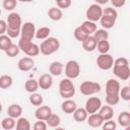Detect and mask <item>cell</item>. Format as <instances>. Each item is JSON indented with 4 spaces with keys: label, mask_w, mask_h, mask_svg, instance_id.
<instances>
[{
    "label": "cell",
    "mask_w": 130,
    "mask_h": 130,
    "mask_svg": "<svg viewBox=\"0 0 130 130\" xmlns=\"http://www.w3.org/2000/svg\"><path fill=\"white\" fill-rule=\"evenodd\" d=\"M120 82L117 79L110 78L106 83V103L110 106H116L120 102Z\"/></svg>",
    "instance_id": "1"
},
{
    "label": "cell",
    "mask_w": 130,
    "mask_h": 130,
    "mask_svg": "<svg viewBox=\"0 0 130 130\" xmlns=\"http://www.w3.org/2000/svg\"><path fill=\"white\" fill-rule=\"evenodd\" d=\"M7 31L6 34L11 38H17L20 36V30L22 26L21 16L17 12H11L7 16Z\"/></svg>",
    "instance_id": "2"
},
{
    "label": "cell",
    "mask_w": 130,
    "mask_h": 130,
    "mask_svg": "<svg viewBox=\"0 0 130 130\" xmlns=\"http://www.w3.org/2000/svg\"><path fill=\"white\" fill-rule=\"evenodd\" d=\"M114 74L121 80H128L130 78V66L126 58L120 57L114 61L113 65Z\"/></svg>",
    "instance_id": "3"
},
{
    "label": "cell",
    "mask_w": 130,
    "mask_h": 130,
    "mask_svg": "<svg viewBox=\"0 0 130 130\" xmlns=\"http://www.w3.org/2000/svg\"><path fill=\"white\" fill-rule=\"evenodd\" d=\"M117 18H118L117 10L113 7H107L104 9L103 16L101 17L100 22H101V25L103 26V28L110 29L115 25Z\"/></svg>",
    "instance_id": "4"
},
{
    "label": "cell",
    "mask_w": 130,
    "mask_h": 130,
    "mask_svg": "<svg viewBox=\"0 0 130 130\" xmlns=\"http://www.w3.org/2000/svg\"><path fill=\"white\" fill-rule=\"evenodd\" d=\"M60 48V42L58 39L54 37H49L48 39L44 40L40 46L41 53L45 56H50L57 52Z\"/></svg>",
    "instance_id": "5"
},
{
    "label": "cell",
    "mask_w": 130,
    "mask_h": 130,
    "mask_svg": "<svg viewBox=\"0 0 130 130\" xmlns=\"http://www.w3.org/2000/svg\"><path fill=\"white\" fill-rule=\"evenodd\" d=\"M18 46L20 48V51H22L25 55L29 57H36L41 53L40 46L32 43L30 40H25L20 38L18 41Z\"/></svg>",
    "instance_id": "6"
},
{
    "label": "cell",
    "mask_w": 130,
    "mask_h": 130,
    "mask_svg": "<svg viewBox=\"0 0 130 130\" xmlns=\"http://www.w3.org/2000/svg\"><path fill=\"white\" fill-rule=\"evenodd\" d=\"M59 94L63 99L73 98L75 94V86L73 84L72 79L66 77L63 78L59 83Z\"/></svg>",
    "instance_id": "7"
},
{
    "label": "cell",
    "mask_w": 130,
    "mask_h": 130,
    "mask_svg": "<svg viewBox=\"0 0 130 130\" xmlns=\"http://www.w3.org/2000/svg\"><path fill=\"white\" fill-rule=\"evenodd\" d=\"M102 89V86L100 83L95 82V81H89V80H85L83 81L80 85H79V91L83 94V95H93L98 92H100Z\"/></svg>",
    "instance_id": "8"
},
{
    "label": "cell",
    "mask_w": 130,
    "mask_h": 130,
    "mask_svg": "<svg viewBox=\"0 0 130 130\" xmlns=\"http://www.w3.org/2000/svg\"><path fill=\"white\" fill-rule=\"evenodd\" d=\"M103 12L104 9L102 8V6L98 3H93L91 5L88 6V8L85 11V16L88 20L96 22L101 19V17L103 16Z\"/></svg>",
    "instance_id": "9"
},
{
    "label": "cell",
    "mask_w": 130,
    "mask_h": 130,
    "mask_svg": "<svg viewBox=\"0 0 130 130\" xmlns=\"http://www.w3.org/2000/svg\"><path fill=\"white\" fill-rule=\"evenodd\" d=\"M114 58L111 54L105 53V54H100L95 60V63L98 67L102 70H110L113 68L114 65Z\"/></svg>",
    "instance_id": "10"
},
{
    "label": "cell",
    "mask_w": 130,
    "mask_h": 130,
    "mask_svg": "<svg viewBox=\"0 0 130 130\" xmlns=\"http://www.w3.org/2000/svg\"><path fill=\"white\" fill-rule=\"evenodd\" d=\"M80 74V65L75 60H69L65 64V75L70 79H75Z\"/></svg>",
    "instance_id": "11"
},
{
    "label": "cell",
    "mask_w": 130,
    "mask_h": 130,
    "mask_svg": "<svg viewBox=\"0 0 130 130\" xmlns=\"http://www.w3.org/2000/svg\"><path fill=\"white\" fill-rule=\"evenodd\" d=\"M36 31H37V29H36V26L32 22H30V21L24 22L21 26L20 38L32 41V39L36 38Z\"/></svg>",
    "instance_id": "12"
},
{
    "label": "cell",
    "mask_w": 130,
    "mask_h": 130,
    "mask_svg": "<svg viewBox=\"0 0 130 130\" xmlns=\"http://www.w3.org/2000/svg\"><path fill=\"white\" fill-rule=\"evenodd\" d=\"M102 101L96 98V96H91V98H88L85 102V110L87 111V113L90 115V114H94V113H98L100 111V109L102 108Z\"/></svg>",
    "instance_id": "13"
},
{
    "label": "cell",
    "mask_w": 130,
    "mask_h": 130,
    "mask_svg": "<svg viewBox=\"0 0 130 130\" xmlns=\"http://www.w3.org/2000/svg\"><path fill=\"white\" fill-rule=\"evenodd\" d=\"M35 66V60L32 59V57H23L21 59H19L18 63H17V67L20 71L22 72H27L29 70H31Z\"/></svg>",
    "instance_id": "14"
},
{
    "label": "cell",
    "mask_w": 130,
    "mask_h": 130,
    "mask_svg": "<svg viewBox=\"0 0 130 130\" xmlns=\"http://www.w3.org/2000/svg\"><path fill=\"white\" fill-rule=\"evenodd\" d=\"M52 109L49 106H40L37 108L36 112H35V116L38 120H44L47 121V119L52 115Z\"/></svg>",
    "instance_id": "15"
},
{
    "label": "cell",
    "mask_w": 130,
    "mask_h": 130,
    "mask_svg": "<svg viewBox=\"0 0 130 130\" xmlns=\"http://www.w3.org/2000/svg\"><path fill=\"white\" fill-rule=\"evenodd\" d=\"M38 81L42 89H50L53 85V75L51 73H44L39 77Z\"/></svg>",
    "instance_id": "16"
},
{
    "label": "cell",
    "mask_w": 130,
    "mask_h": 130,
    "mask_svg": "<svg viewBox=\"0 0 130 130\" xmlns=\"http://www.w3.org/2000/svg\"><path fill=\"white\" fill-rule=\"evenodd\" d=\"M87 124L88 126L92 127V128H99L102 127V125L104 124L105 120L102 118V116L99 113H94V114H90L87 117Z\"/></svg>",
    "instance_id": "17"
},
{
    "label": "cell",
    "mask_w": 130,
    "mask_h": 130,
    "mask_svg": "<svg viewBox=\"0 0 130 130\" xmlns=\"http://www.w3.org/2000/svg\"><path fill=\"white\" fill-rule=\"evenodd\" d=\"M77 104L71 99H65V101L61 104V110L65 114H73L77 109Z\"/></svg>",
    "instance_id": "18"
},
{
    "label": "cell",
    "mask_w": 130,
    "mask_h": 130,
    "mask_svg": "<svg viewBox=\"0 0 130 130\" xmlns=\"http://www.w3.org/2000/svg\"><path fill=\"white\" fill-rule=\"evenodd\" d=\"M64 70V64L60 61H54L49 66V72L53 76H59L63 73Z\"/></svg>",
    "instance_id": "19"
},
{
    "label": "cell",
    "mask_w": 130,
    "mask_h": 130,
    "mask_svg": "<svg viewBox=\"0 0 130 130\" xmlns=\"http://www.w3.org/2000/svg\"><path fill=\"white\" fill-rule=\"evenodd\" d=\"M82 48L84 51L86 52H93L96 49L98 46V41L94 39L93 36H89L85 41H83L82 43Z\"/></svg>",
    "instance_id": "20"
},
{
    "label": "cell",
    "mask_w": 130,
    "mask_h": 130,
    "mask_svg": "<svg viewBox=\"0 0 130 130\" xmlns=\"http://www.w3.org/2000/svg\"><path fill=\"white\" fill-rule=\"evenodd\" d=\"M7 114H8V116H10L14 119H18L19 117H21L22 107L18 104H11L7 108Z\"/></svg>",
    "instance_id": "21"
},
{
    "label": "cell",
    "mask_w": 130,
    "mask_h": 130,
    "mask_svg": "<svg viewBox=\"0 0 130 130\" xmlns=\"http://www.w3.org/2000/svg\"><path fill=\"white\" fill-rule=\"evenodd\" d=\"M98 113L102 116V118L105 121L111 120L114 117V109L110 105H108V106H102V108L100 109V111Z\"/></svg>",
    "instance_id": "22"
},
{
    "label": "cell",
    "mask_w": 130,
    "mask_h": 130,
    "mask_svg": "<svg viewBox=\"0 0 130 130\" xmlns=\"http://www.w3.org/2000/svg\"><path fill=\"white\" fill-rule=\"evenodd\" d=\"M48 16L50 19H52L53 21H59L62 19L63 17V12L62 9L59 7H51L48 10Z\"/></svg>",
    "instance_id": "23"
},
{
    "label": "cell",
    "mask_w": 130,
    "mask_h": 130,
    "mask_svg": "<svg viewBox=\"0 0 130 130\" xmlns=\"http://www.w3.org/2000/svg\"><path fill=\"white\" fill-rule=\"evenodd\" d=\"M88 113L85 110V108H77L73 113V119L76 122H84L87 120Z\"/></svg>",
    "instance_id": "24"
},
{
    "label": "cell",
    "mask_w": 130,
    "mask_h": 130,
    "mask_svg": "<svg viewBox=\"0 0 130 130\" xmlns=\"http://www.w3.org/2000/svg\"><path fill=\"white\" fill-rule=\"evenodd\" d=\"M118 123L121 127H123L125 129L128 126H130V112H128V111L121 112L118 116Z\"/></svg>",
    "instance_id": "25"
},
{
    "label": "cell",
    "mask_w": 130,
    "mask_h": 130,
    "mask_svg": "<svg viewBox=\"0 0 130 130\" xmlns=\"http://www.w3.org/2000/svg\"><path fill=\"white\" fill-rule=\"evenodd\" d=\"M73 35H74V38H75L78 42H80V43H82L83 41H85V40L89 37V35L84 30V28H83L81 25L77 26V27L74 29Z\"/></svg>",
    "instance_id": "26"
},
{
    "label": "cell",
    "mask_w": 130,
    "mask_h": 130,
    "mask_svg": "<svg viewBox=\"0 0 130 130\" xmlns=\"http://www.w3.org/2000/svg\"><path fill=\"white\" fill-rule=\"evenodd\" d=\"M1 127L4 130H11L13 128H16V121L14 118L8 116L1 121Z\"/></svg>",
    "instance_id": "27"
},
{
    "label": "cell",
    "mask_w": 130,
    "mask_h": 130,
    "mask_svg": "<svg viewBox=\"0 0 130 130\" xmlns=\"http://www.w3.org/2000/svg\"><path fill=\"white\" fill-rule=\"evenodd\" d=\"M40 87L39 85V81L36 80V79H27L24 83V88L27 92L29 93H32V92H36L38 90V88Z\"/></svg>",
    "instance_id": "28"
},
{
    "label": "cell",
    "mask_w": 130,
    "mask_h": 130,
    "mask_svg": "<svg viewBox=\"0 0 130 130\" xmlns=\"http://www.w3.org/2000/svg\"><path fill=\"white\" fill-rule=\"evenodd\" d=\"M31 125L28 119L24 117H19L16 121V130H30Z\"/></svg>",
    "instance_id": "29"
},
{
    "label": "cell",
    "mask_w": 130,
    "mask_h": 130,
    "mask_svg": "<svg viewBox=\"0 0 130 130\" xmlns=\"http://www.w3.org/2000/svg\"><path fill=\"white\" fill-rule=\"evenodd\" d=\"M81 26L84 28V30H85L89 36H92V35L94 34V31L98 29L95 22L90 21V20H88V19H86L85 21H83V22L81 23Z\"/></svg>",
    "instance_id": "30"
},
{
    "label": "cell",
    "mask_w": 130,
    "mask_h": 130,
    "mask_svg": "<svg viewBox=\"0 0 130 130\" xmlns=\"http://www.w3.org/2000/svg\"><path fill=\"white\" fill-rule=\"evenodd\" d=\"M50 32H51L50 27L42 26L39 29H37V31H36V39H38V40H46V39L49 38Z\"/></svg>",
    "instance_id": "31"
},
{
    "label": "cell",
    "mask_w": 130,
    "mask_h": 130,
    "mask_svg": "<svg viewBox=\"0 0 130 130\" xmlns=\"http://www.w3.org/2000/svg\"><path fill=\"white\" fill-rule=\"evenodd\" d=\"M12 44L13 43L11 41V38L8 35H1L0 36V49L3 52H5Z\"/></svg>",
    "instance_id": "32"
},
{
    "label": "cell",
    "mask_w": 130,
    "mask_h": 130,
    "mask_svg": "<svg viewBox=\"0 0 130 130\" xmlns=\"http://www.w3.org/2000/svg\"><path fill=\"white\" fill-rule=\"evenodd\" d=\"M46 122H47V124H48L49 127H51V128H57V127H59V125L61 123V118L57 114L52 113V115L47 119Z\"/></svg>",
    "instance_id": "33"
},
{
    "label": "cell",
    "mask_w": 130,
    "mask_h": 130,
    "mask_svg": "<svg viewBox=\"0 0 130 130\" xmlns=\"http://www.w3.org/2000/svg\"><path fill=\"white\" fill-rule=\"evenodd\" d=\"M43 102H44V99H43V95H42V94L38 93L37 91L30 93V95H29V103H30L32 106L40 107V106L43 105Z\"/></svg>",
    "instance_id": "34"
},
{
    "label": "cell",
    "mask_w": 130,
    "mask_h": 130,
    "mask_svg": "<svg viewBox=\"0 0 130 130\" xmlns=\"http://www.w3.org/2000/svg\"><path fill=\"white\" fill-rule=\"evenodd\" d=\"M13 83V78L10 76V75H6V74H3L1 75L0 77V87L3 88V89H6V88H9Z\"/></svg>",
    "instance_id": "35"
},
{
    "label": "cell",
    "mask_w": 130,
    "mask_h": 130,
    "mask_svg": "<svg viewBox=\"0 0 130 130\" xmlns=\"http://www.w3.org/2000/svg\"><path fill=\"white\" fill-rule=\"evenodd\" d=\"M110 47L111 46H110V43L108 40H102V41L98 42L96 49L100 52V54H105V53H108L110 51Z\"/></svg>",
    "instance_id": "36"
},
{
    "label": "cell",
    "mask_w": 130,
    "mask_h": 130,
    "mask_svg": "<svg viewBox=\"0 0 130 130\" xmlns=\"http://www.w3.org/2000/svg\"><path fill=\"white\" fill-rule=\"evenodd\" d=\"M94 37V39L99 42L102 40H108L109 39V32L106 28H101V29H96L94 31V34L92 35Z\"/></svg>",
    "instance_id": "37"
},
{
    "label": "cell",
    "mask_w": 130,
    "mask_h": 130,
    "mask_svg": "<svg viewBox=\"0 0 130 130\" xmlns=\"http://www.w3.org/2000/svg\"><path fill=\"white\" fill-rule=\"evenodd\" d=\"M20 52V48L18 45H15V44H12L6 51H5V54L8 56V57H15L19 54Z\"/></svg>",
    "instance_id": "38"
},
{
    "label": "cell",
    "mask_w": 130,
    "mask_h": 130,
    "mask_svg": "<svg viewBox=\"0 0 130 130\" xmlns=\"http://www.w3.org/2000/svg\"><path fill=\"white\" fill-rule=\"evenodd\" d=\"M17 1L18 0H3L2 6L6 11H12L17 5Z\"/></svg>",
    "instance_id": "39"
},
{
    "label": "cell",
    "mask_w": 130,
    "mask_h": 130,
    "mask_svg": "<svg viewBox=\"0 0 130 130\" xmlns=\"http://www.w3.org/2000/svg\"><path fill=\"white\" fill-rule=\"evenodd\" d=\"M120 98H121L123 101L130 102V86H129V85L123 86V87L120 89Z\"/></svg>",
    "instance_id": "40"
},
{
    "label": "cell",
    "mask_w": 130,
    "mask_h": 130,
    "mask_svg": "<svg viewBox=\"0 0 130 130\" xmlns=\"http://www.w3.org/2000/svg\"><path fill=\"white\" fill-rule=\"evenodd\" d=\"M102 128L104 130H115L117 128V123L114 121V120H108V121H105L104 124L102 125Z\"/></svg>",
    "instance_id": "41"
},
{
    "label": "cell",
    "mask_w": 130,
    "mask_h": 130,
    "mask_svg": "<svg viewBox=\"0 0 130 130\" xmlns=\"http://www.w3.org/2000/svg\"><path fill=\"white\" fill-rule=\"evenodd\" d=\"M48 127H49V126H48L47 122L44 121V120H38V121L34 124V126H32V128H34L35 130H47Z\"/></svg>",
    "instance_id": "42"
},
{
    "label": "cell",
    "mask_w": 130,
    "mask_h": 130,
    "mask_svg": "<svg viewBox=\"0 0 130 130\" xmlns=\"http://www.w3.org/2000/svg\"><path fill=\"white\" fill-rule=\"evenodd\" d=\"M71 0H60L59 2H57V6L61 9H67L71 6Z\"/></svg>",
    "instance_id": "43"
},
{
    "label": "cell",
    "mask_w": 130,
    "mask_h": 130,
    "mask_svg": "<svg viewBox=\"0 0 130 130\" xmlns=\"http://www.w3.org/2000/svg\"><path fill=\"white\" fill-rule=\"evenodd\" d=\"M112 5L115 7V8H120V7H123L126 3V0H110Z\"/></svg>",
    "instance_id": "44"
},
{
    "label": "cell",
    "mask_w": 130,
    "mask_h": 130,
    "mask_svg": "<svg viewBox=\"0 0 130 130\" xmlns=\"http://www.w3.org/2000/svg\"><path fill=\"white\" fill-rule=\"evenodd\" d=\"M7 31V21L4 19L0 20V35H5Z\"/></svg>",
    "instance_id": "45"
},
{
    "label": "cell",
    "mask_w": 130,
    "mask_h": 130,
    "mask_svg": "<svg viewBox=\"0 0 130 130\" xmlns=\"http://www.w3.org/2000/svg\"><path fill=\"white\" fill-rule=\"evenodd\" d=\"M109 1H110V0H94V2H95V3H98V4H100V5L107 4Z\"/></svg>",
    "instance_id": "46"
},
{
    "label": "cell",
    "mask_w": 130,
    "mask_h": 130,
    "mask_svg": "<svg viewBox=\"0 0 130 130\" xmlns=\"http://www.w3.org/2000/svg\"><path fill=\"white\" fill-rule=\"evenodd\" d=\"M19 2H22V3H28V2H32L34 0H18Z\"/></svg>",
    "instance_id": "47"
},
{
    "label": "cell",
    "mask_w": 130,
    "mask_h": 130,
    "mask_svg": "<svg viewBox=\"0 0 130 130\" xmlns=\"http://www.w3.org/2000/svg\"><path fill=\"white\" fill-rule=\"evenodd\" d=\"M126 130H130V126H128V127L126 128Z\"/></svg>",
    "instance_id": "48"
},
{
    "label": "cell",
    "mask_w": 130,
    "mask_h": 130,
    "mask_svg": "<svg viewBox=\"0 0 130 130\" xmlns=\"http://www.w3.org/2000/svg\"><path fill=\"white\" fill-rule=\"evenodd\" d=\"M55 1H56V2H59V1H60V0H55Z\"/></svg>",
    "instance_id": "49"
},
{
    "label": "cell",
    "mask_w": 130,
    "mask_h": 130,
    "mask_svg": "<svg viewBox=\"0 0 130 130\" xmlns=\"http://www.w3.org/2000/svg\"><path fill=\"white\" fill-rule=\"evenodd\" d=\"M129 86H130V81H129Z\"/></svg>",
    "instance_id": "50"
}]
</instances>
